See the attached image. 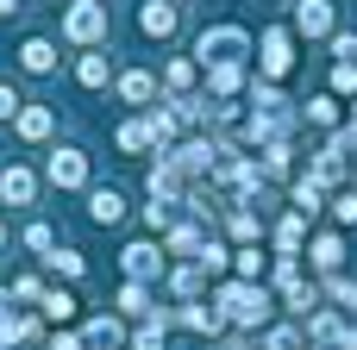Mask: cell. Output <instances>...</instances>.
Here are the masks:
<instances>
[{"mask_svg":"<svg viewBox=\"0 0 357 350\" xmlns=\"http://www.w3.org/2000/svg\"><path fill=\"white\" fill-rule=\"evenodd\" d=\"M220 307H226V319H238V326H264L270 319V288H251V282H220V294H213Z\"/></svg>","mask_w":357,"mask_h":350,"instance_id":"cell-1","label":"cell"},{"mask_svg":"<svg viewBox=\"0 0 357 350\" xmlns=\"http://www.w3.org/2000/svg\"><path fill=\"white\" fill-rule=\"evenodd\" d=\"M245 50H251V31H245V25H213V31H201V44H195V56H201L207 69L238 63Z\"/></svg>","mask_w":357,"mask_h":350,"instance_id":"cell-2","label":"cell"},{"mask_svg":"<svg viewBox=\"0 0 357 350\" xmlns=\"http://www.w3.org/2000/svg\"><path fill=\"white\" fill-rule=\"evenodd\" d=\"M63 31H69L75 44H94V38L107 31V6H100V0H75V6L63 13Z\"/></svg>","mask_w":357,"mask_h":350,"instance_id":"cell-3","label":"cell"},{"mask_svg":"<svg viewBox=\"0 0 357 350\" xmlns=\"http://www.w3.org/2000/svg\"><path fill=\"white\" fill-rule=\"evenodd\" d=\"M289 63H295V38L289 31H264V75L276 81V75H289Z\"/></svg>","mask_w":357,"mask_h":350,"instance_id":"cell-4","label":"cell"},{"mask_svg":"<svg viewBox=\"0 0 357 350\" xmlns=\"http://www.w3.org/2000/svg\"><path fill=\"white\" fill-rule=\"evenodd\" d=\"M50 182L56 188H82L88 182V157L82 150H50Z\"/></svg>","mask_w":357,"mask_h":350,"instance_id":"cell-5","label":"cell"},{"mask_svg":"<svg viewBox=\"0 0 357 350\" xmlns=\"http://www.w3.org/2000/svg\"><path fill=\"white\" fill-rule=\"evenodd\" d=\"M295 31L301 38H326L333 31V0H301L295 6Z\"/></svg>","mask_w":357,"mask_h":350,"instance_id":"cell-6","label":"cell"},{"mask_svg":"<svg viewBox=\"0 0 357 350\" xmlns=\"http://www.w3.org/2000/svg\"><path fill=\"white\" fill-rule=\"evenodd\" d=\"M88 219H94V225H119V219H126V194H119V188H94V194H88Z\"/></svg>","mask_w":357,"mask_h":350,"instance_id":"cell-7","label":"cell"},{"mask_svg":"<svg viewBox=\"0 0 357 350\" xmlns=\"http://www.w3.org/2000/svg\"><path fill=\"white\" fill-rule=\"evenodd\" d=\"M126 276H132V282L163 276V250H157V244H126Z\"/></svg>","mask_w":357,"mask_h":350,"instance_id":"cell-8","label":"cell"},{"mask_svg":"<svg viewBox=\"0 0 357 350\" xmlns=\"http://www.w3.org/2000/svg\"><path fill=\"white\" fill-rule=\"evenodd\" d=\"M138 31H144V38H169V31H176V6H169V0H144Z\"/></svg>","mask_w":357,"mask_h":350,"instance_id":"cell-9","label":"cell"},{"mask_svg":"<svg viewBox=\"0 0 357 350\" xmlns=\"http://www.w3.org/2000/svg\"><path fill=\"white\" fill-rule=\"evenodd\" d=\"M19 69H25V75H50V69H56L50 38H25V44H19Z\"/></svg>","mask_w":357,"mask_h":350,"instance_id":"cell-10","label":"cell"},{"mask_svg":"<svg viewBox=\"0 0 357 350\" xmlns=\"http://www.w3.org/2000/svg\"><path fill=\"white\" fill-rule=\"evenodd\" d=\"M31 194H38V182H31V169H0V200H13V207H31Z\"/></svg>","mask_w":357,"mask_h":350,"instance_id":"cell-11","label":"cell"},{"mask_svg":"<svg viewBox=\"0 0 357 350\" xmlns=\"http://www.w3.org/2000/svg\"><path fill=\"white\" fill-rule=\"evenodd\" d=\"M107 75H113V63H107L100 50H88V56L75 63V81H82V88H107Z\"/></svg>","mask_w":357,"mask_h":350,"instance_id":"cell-12","label":"cell"},{"mask_svg":"<svg viewBox=\"0 0 357 350\" xmlns=\"http://www.w3.org/2000/svg\"><path fill=\"white\" fill-rule=\"evenodd\" d=\"M151 88H157V81H151L144 69H126V75H119V100H132V106H144V100H151Z\"/></svg>","mask_w":357,"mask_h":350,"instance_id":"cell-13","label":"cell"},{"mask_svg":"<svg viewBox=\"0 0 357 350\" xmlns=\"http://www.w3.org/2000/svg\"><path fill=\"white\" fill-rule=\"evenodd\" d=\"M19 132H25V138H50V132H56V113H50V106H25V113H19Z\"/></svg>","mask_w":357,"mask_h":350,"instance_id":"cell-14","label":"cell"},{"mask_svg":"<svg viewBox=\"0 0 357 350\" xmlns=\"http://www.w3.org/2000/svg\"><path fill=\"white\" fill-rule=\"evenodd\" d=\"M119 307H126L132 319H151V313H157V307H151V288H144V282H126V288H119Z\"/></svg>","mask_w":357,"mask_h":350,"instance_id":"cell-15","label":"cell"},{"mask_svg":"<svg viewBox=\"0 0 357 350\" xmlns=\"http://www.w3.org/2000/svg\"><path fill=\"white\" fill-rule=\"evenodd\" d=\"M38 307H44V319H50V326H63V319H75V294H69V288H50V294H44Z\"/></svg>","mask_w":357,"mask_h":350,"instance_id":"cell-16","label":"cell"},{"mask_svg":"<svg viewBox=\"0 0 357 350\" xmlns=\"http://www.w3.org/2000/svg\"><path fill=\"white\" fill-rule=\"evenodd\" d=\"M301 232H307V219H301V213H289V219L276 225V244H282V257H295V250H301Z\"/></svg>","mask_w":357,"mask_h":350,"instance_id":"cell-17","label":"cell"},{"mask_svg":"<svg viewBox=\"0 0 357 350\" xmlns=\"http://www.w3.org/2000/svg\"><path fill=\"white\" fill-rule=\"evenodd\" d=\"M339 257H345V244H339V238H314V269H326V276H333V269H339Z\"/></svg>","mask_w":357,"mask_h":350,"instance_id":"cell-18","label":"cell"},{"mask_svg":"<svg viewBox=\"0 0 357 350\" xmlns=\"http://www.w3.org/2000/svg\"><path fill=\"white\" fill-rule=\"evenodd\" d=\"M176 319H182L188 332H220V313H213V307H182Z\"/></svg>","mask_w":357,"mask_h":350,"instance_id":"cell-19","label":"cell"},{"mask_svg":"<svg viewBox=\"0 0 357 350\" xmlns=\"http://www.w3.org/2000/svg\"><path fill=\"white\" fill-rule=\"evenodd\" d=\"M207 81H213V94H232V88L245 81V69H238V63H220V69H207Z\"/></svg>","mask_w":357,"mask_h":350,"instance_id":"cell-20","label":"cell"},{"mask_svg":"<svg viewBox=\"0 0 357 350\" xmlns=\"http://www.w3.org/2000/svg\"><path fill=\"white\" fill-rule=\"evenodd\" d=\"M113 144H119V150H144V144H151V125H144V119H132V125H119V138H113Z\"/></svg>","mask_w":357,"mask_h":350,"instance_id":"cell-21","label":"cell"},{"mask_svg":"<svg viewBox=\"0 0 357 350\" xmlns=\"http://www.w3.org/2000/svg\"><path fill=\"white\" fill-rule=\"evenodd\" d=\"M232 257H238V282H257V269H264L257 244H245V250H232Z\"/></svg>","mask_w":357,"mask_h":350,"instance_id":"cell-22","label":"cell"},{"mask_svg":"<svg viewBox=\"0 0 357 350\" xmlns=\"http://www.w3.org/2000/svg\"><path fill=\"white\" fill-rule=\"evenodd\" d=\"M307 119H314V125H333V119H339V106L320 94V100H307Z\"/></svg>","mask_w":357,"mask_h":350,"instance_id":"cell-23","label":"cell"},{"mask_svg":"<svg viewBox=\"0 0 357 350\" xmlns=\"http://www.w3.org/2000/svg\"><path fill=\"white\" fill-rule=\"evenodd\" d=\"M50 269H56V276H69V282H75V276H82V257H75V250H56V257H50Z\"/></svg>","mask_w":357,"mask_h":350,"instance_id":"cell-24","label":"cell"},{"mask_svg":"<svg viewBox=\"0 0 357 350\" xmlns=\"http://www.w3.org/2000/svg\"><path fill=\"white\" fill-rule=\"evenodd\" d=\"M169 282H176V294H195V288H201V269H176Z\"/></svg>","mask_w":357,"mask_h":350,"instance_id":"cell-25","label":"cell"},{"mask_svg":"<svg viewBox=\"0 0 357 350\" xmlns=\"http://www.w3.org/2000/svg\"><path fill=\"white\" fill-rule=\"evenodd\" d=\"M333 88H339V94H351V88H357V69H351V63H339V69H333Z\"/></svg>","mask_w":357,"mask_h":350,"instance_id":"cell-26","label":"cell"},{"mask_svg":"<svg viewBox=\"0 0 357 350\" xmlns=\"http://www.w3.org/2000/svg\"><path fill=\"white\" fill-rule=\"evenodd\" d=\"M333 213H339L345 225H357V194H339V200H333Z\"/></svg>","mask_w":357,"mask_h":350,"instance_id":"cell-27","label":"cell"},{"mask_svg":"<svg viewBox=\"0 0 357 350\" xmlns=\"http://www.w3.org/2000/svg\"><path fill=\"white\" fill-rule=\"evenodd\" d=\"M232 238H257V219L251 213H232Z\"/></svg>","mask_w":357,"mask_h":350,"instance_id":"cell-28","label":"cell"},{"mask_svg":"<svg viewBox=\"0 0 357 350\" xmlns=\"http://www.w3.org/2000/svg\"><path fill=\"white\" fill-rule=\"evenodd\" d=\"M0 119H19V94L13 88H0Z\"/></svg>","mask_w":357,"mask_h":350,"instance_id":"cell-29","label":"cell"},{"mask_svg":"<svg viewBox=\"0 0 357 350\" xmlns=\"http://www.w3.org/2000/svg\"><path fill=\"white\" fill-rule=\"evenodd\" d=\"M270 350H295V332L282 326V332H270Z\"/></svg>","mask_w":357,"mask_h":350,"instance_id":"cell-30","label":"cell"},{"mask_svg":"<svg viewBox=\"0 0 357 350\" xmlns=\"http://www.w3.org/2000/svg\"><path fill=\"white\" fill-rule=\"evenodd\" d=\"M339 350H357V326H339V338H333Z\"/></svg>","mask_w":357,"mask_h":350,"instance_id":"cell-31","label":"cell"},{"mask_svg":"<svg viewBox=\"0 0 357 350\" xmlns=\"http://www.w3.org/2000/svg\"><path fill=\"white\" fill-rule=\"evenodd\" d=\"M50 350H82V338H75V332H63V338H56Z\"/></svg>","mask_w":357,"mask_h":350,"instance_id":"cell-32","label":"cell"},{"mask_svg":"<svg viewBox=\"0 0 357 350\" xmlns=\"http://www.w3.org/2000/svg\"><path fill=\"white\" fill-rule=\"evenodd\" d=\"M0 244H6V225H0Z\"/></svg>","mask_w":357,"mask_h":350,"instance_id":"cell-33","label":"cell"}]
</instances>
